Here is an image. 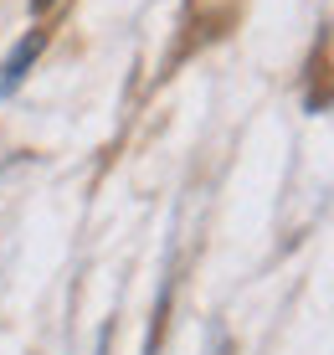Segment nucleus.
Listing matches in <instances>:
<instances>
[{
	"instance_id": "obj_1",
	"label": "nucleus",
	"mask_w": 334,
	"mask_h": 355,
	"mask_svg": "<svg viewBox=\"0 0 334 355\" xmlns=\"http://www.w3.org/2000/svg\"><path fill=\"white\" fill-rule=\"evenodd\" d=\"M42 46H46V31L31 26L26 36H21V46L6 57V67H0V93H16V88H21V78H26V67L42 57Z\"/></svg>"
},
{
	"instance_id": "obj_2",
	"label": "nucleus",
	"mask_w": 334,
	"mask_h": 355,
	"mask_svg": "<svg viewBox=\"0 0 334 355\" xmlns=\"http://www.w3.org/2000/svg\"><path fill=\"white\" fill-rule=\"evenodd\" d=\"M31 6H36V10H46V6H52V0H31Z\"/></svg>"
}]
</instances>
